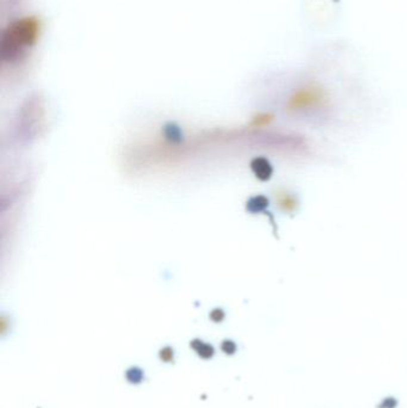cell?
<instances>
[{
    "mask_svg": "<svg viewBox=\"0 0 407 408\" xmlns=\"http://www.w3.org/2000/svg\"><path fill=\"white\" fill-rule=\"evenodd\" d=\"M221 350H222V352L226 353V355H233V353L236 351V345L233 340L226 339L221 343Z\"/></svg>",
    "mask_w": 407,
    "mask_h": 408,
    "instance_id": "11",
    "label": "cell"
},
{
    "mask_svg": "<svg viewBox=\"0 0 407 408\" xmlns=\"http://www.w3.org/2000/svg\"><path fill=\"white\" fill-rule=\"evenodd\" d=\"M162 134L166 141H169L172 144H178L183 142L184 135H183L182 128L176 123H168L162 129Z\"/></svg>",
    "mask_w": 407,
    "mask_h": 408,
    "instance_id": "6",
    "label": "cell"
},
{
    "mask_svg": "<svg viewBox=\"0 0 407 408\" xmlns=\"http://www.w3.org/2000/svg\"><path fill=\"white\" fill-rule=\"evenodd\" d=\"M225 311L221 309V308H215V309L210 311V320L214 321V322H221V321H223V319H225Z\"/></svg>",
    "mask_w": 407,
    "mask_h": 408,
    "instance_id": "12",
    "label": "cell"
},
{
    "mask_svg": "<svg viewBox=\"0 0 407 408\" xmlns=\"http://www.w3.org/2000/svg\"><path fill=\"white\" fill-rule=\"evenodd\" d=\"M250 166H251V171L256 178L262 182L269 181L274 173V167H272L271 162L264 156H257V158L252 159Z\"/></svg>",
    "mask_w": 407,
    "mask_h": 408,
    "instance_id": "4",
    "label": "cell"
},
{
    "mask_svg": "<svg viewBox=\"0 0 407 408\" xmlns=\"http://www.w3.org/2000/svg\"><path fill=\"white\" fill-rule=\"evenodd\" d=\"M275 204L281 213L294 215L300 209V198L294 191L287 188H277L274 191Z\"/></svg>",
    "mask_w": 407,
    "mask_h": 408,
    "instance_id": "3",
    "label": "cell"
},
{
    "mask_svg": "<svg viewBox=\"0 0 407 408\" xmlns=\"http://www.w3.org/2000/svg\"><path fill=\"white\" fill-rule=\"evenodd\" d=\"M269 207V200L265 196L258 195L255 197H251L246 203V210L251 214L264 213Z\"/></svg>",
    "mask_w": 407,
    "mask_h": 408,
    "instance_id": "7",
    "label": "cell"
},
{
    "mask_svg": "<svg viewBox=\"0 0 407 408\" xmlns=\"http://www.w3.org/2000/svg\"><path fill=\"white\" fill-rule=\"evenodd\" d=\"M126 380L130 384H140L145 380V371L139 367H130L126 371Z\"/></svg>",
    "mask_w": 407,
    "mask_h": 408,
    "instance_id": "9",
    "label": "cell"
},
{
    "mask_svg": "<svg viewBox=\"0 0 407 408\" xmlns=\"http://www.w3.org/2000/svg\"><path fill=\"white\" fill-rule=\"evenodd\" d=\"M274 120L275 116L271 112H261V114H257L252 118L251 127L252 129H261V128H265L268 125H270Z\"/></svg>",
    "mask_w": 407,
    "mask_h": 408,
    "instance_id": "8",
    "label": "cell"
},
{
    "mask_svg": "<svg viewBox=\"0 0 407 408\" xmlns=\"http://www.w3.org/2000/svg\"><path fill=\"white\" fill-rule=\"evenodd\" d=\"M160 361L164 363H174L175 361V350L171 346H164L159 351Z\"/></svg>",
    "mask_w": 407,
    "mask_h": 408,
    "instance_id": "10",
    "label": "cell"
},
{
    "mask_svg": "<svg viewBox=\"0 0 407 408\" xmlns=\"http://www.w3.org/2000/svg\"><path fill=\"white\" fill-rule=\"evenodd\" d=\"M190 348L197 353L198 357L202 359H210L213 358L214 353H215V349L211 344L204 343L201 339H194L190 343Z\"/></svg>",
    "mask_w": 407,
    "mask_h": 408,
    "instance_id": "5",
    "label": "cell"
},
{
    "mask_svg": "<svg viewBox=\"0 0 407 408\" xmlns=\"http://www.w3.org/2000/svg\"><path fill=\"white\" fill-rule=\"evenodd\" d=\"M331 104L328 89L318 81L303 83L296 86L286 99L284 110L291 116H304L326 110Z\"/></svg>",
    "mask_w": 407,
    "mask_h": 408,
    "instance_id": "1",
    "label": "cell"
},
{
    "mask_svg": "<svg viewBox=\"0 0 407 408\" xmlns=\"http://www.w3.org/2000/svg\"><path fill=\"white\" fill-rule=\"evenodd\" d=\"M36 21L24 19L17 22L6 31L3 41V59L12 61L17 59L22 50L30 46L37 35Z\"/></svg>",
    "mask_w": 407,
    "mask_h": 408,
    "instance_id": "2",
    "label": "cell"
}]
</instances>
